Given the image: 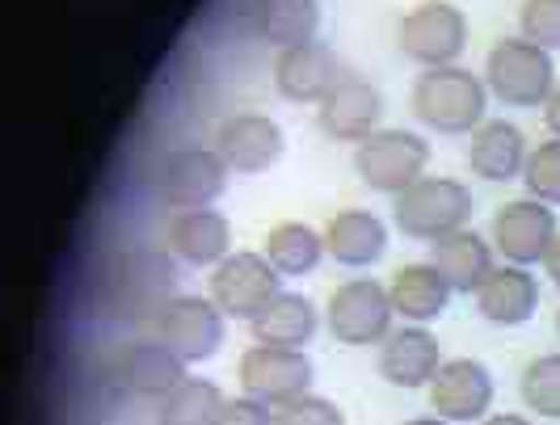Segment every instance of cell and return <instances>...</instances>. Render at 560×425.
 <instances>
[{
  "label": "cell",
  "instance_id": "1",
  "mask_svg": "<svg viewBox=\"0 0 560 425\" xmlns=\"http://www.w3.org/2000/svg\"><path fill=\"white\" fill-rule=\"evenodd\" d=\"M177 286V261L165 249H118L106 261V304L122 320H156Z\"/></svg>",
  "mask_w": 560,
  "mask_h": 425
},
{
  "label": "cell",
  "instance_id": "17",
  "mask_svg": "<svg viewBox=\"0 0 560 425\" xmlns=\"http://www.w3.org/2000/svg\"><path fill=\"white\" fill-rule=\"evenodd\" d=\"M380 118H384V97L363 76H341V85L320 102V114H316L320 131L329 140L346 143H363L366 135H375Z\"/></svg>",
  "mask_w": 560,
  "mask_h": 425
},
{
  "label": "cell",
  "instance_id": "29",
  "mask_svg": "<svg viewBox=\"0 0 560 425\" xmlns=\"http://www.w3.org/2000/svg\"><path fill=\"white\" fill-rule=\"evenodd\" d=\"M523 400L535 417L560 422V354H544L523 370Z\"/></svg>",
  "mask_w": 560,
  "mask_h": 425
},
{
  "label": "cell",
  "instance_id": "27",
  "mask_svg": "<svg viewBox=\"0 0 560 425\" xmlns=\"http://www.w3.org/2000/svg\"><path fill=\"white\" fill-rule=\"evenodd\" d=\"M228 397L220 392V383L211 379H182L168 397H161L156 409V425H220Z\"/></svg>",
  "mask_w": 560,
  "mask_h": 425
},
{
  "label": "cell",
  "instance_id": "9",
  "mask_svg": "<svg viewBox=\"0 0 560 425\" xmlns=\"http://www.w3.org/2000/svg\"><path fill=\"white\" fill-rule=\"evenodd\" d=\"M152 333L186 363H207L224 345V308L202 295H177L156 312Z\"/></svg>",
  "mask_w": 560,
  "mask_h": 425
},
{
  "label": "cell",
  "instance_id": "31",
  "mask_svg": "<svg viewBox=\"0 0 560 425\" xmlns=\"http://www.w3.org/2000/svg\"><path fill=\"white\" fill-rule=\"evenodd\" d=\"M518 26H523V38L535 47L544 51L560 47V0H523Z\"/></svg>",
  "mask_w": 560,
  "mask_h": 425
},
{
  "label": "cell",
  "instance_id": "13",
  "mask_svg": "<svg viewBox=\"0 0 560 425\" xmlns=\"http://www.w3.org/2000/svg\"><path fill=\"white\" fill-rule=\"evenodd\" d=\"M241 383L249 397L279 409L287 400L308 392L312 358L304 350H287V345H253L241 358Z\"/></svg>",
  "mask_w": 560,
  "mask_h": 425
},
{
  "label": "cell",
  "instance_id": "25",
  "mask_svg": "<svg viewBox=\"0 0 560 425\" xmlns=\"http://www.w3.org/2000/svg\"><path fill=\"white\" fill-rule=\"evenodd\" d=\"M430 261L439 265V274L451 283V291H464V295L480 291V283L493 274V249L485 245V236L468 232V227H459V232H451L443 240H434Z\"/></svg>",
  "mask_w": 560,
  "mask_h": 425
},
{
  "label": "cell",
  "instance_id": "19",
  "mask_svg": "<svg viewBox=\"0 0 560 425\" xmlns=\"http://www.w3.org/2000/svg\"><path fill=\"white\" fill-rule=\"evenodd\" d=\"M384 249H388V227L380 215H371L363 206L337 211L325 224V253L334 257L337 265L363 270V265H375L384 257Z\"/></svg>",
  "mask_w": 560,
  "mask_h": 425
},
{
  "label": "cell",
  "instance_id": "34",
  "mask_svg": "<svg viewBox=\"0 0 560 425\" xmlns=\"http://www.w3.org/2000/svg\"><path fill=\"white\" fill-rule=\"evenodd\" d=\"M544 122H548V131L560 140V85L552 88V97L544 102Z\"/></svg>",
  "mask_w": 560,
  "mask_h": 425
},
{
  "label": "cell",
  "instance_id": "37",
  "mask_svg": "<svg viewBox=\"0 0 560 425\" xmlns=\"http://www.w3.org/2000/svg\"><path fill=\"white\" fill-rule=\"evenodd\" d=\"M405 425H451L447 417H439V413H434V417H413V422H405Z\"/></svg>",
  "mask_w": 560,
  "mask_h": 425
},
{
  "label": "cell",
  "instance_id": "8",
  "mask_svg": "<svg viewBox=\"0 0 560 425\" xmlns=\"http://www.w3.org/2000/svg\"><path fill=\"white\" fill-rule=\"evenodd\" d=\"M393 295L388 286L375 283V279H354V283H341L329 295V308H325V324L337 341L346 345H375L384 341L393 329Z\"/></svg>",
  "mask_w": 560,
  "mask_h": 425
},
{
  "label": "cell",
  "instance_id": "32",
  "mask_svg": "<svg viewBox=\"0 0 560 425\" xmlns=\"http://www.w3.org/2000/svg\"><path fill=\"white\" fill-rule=\"evenodd\" d=\"M275 425H346L341 409L325 397H295L275 409Z\"/></svg>",
  "mask_w": 560,
  "mask_h": 425
},
{
  "label": "cell",
  "instance_id": "23",
  "mask_svg": "<svg viewBox=\"0 0 560 425\" xmlns=\"http://www.w3.org/2000/svg\"><path fill=\"white\" fill-rule=\"evenodd\" d=\"M388 295H393L396 316L413 320V324H430L439 320L451 299V283L439 274L434 261H421V265H400L393 279H388Z\"/></svg>",
  "mask_w": 560,
  "mask_h": 425
},
{
  "label": "cell",
  "instance_id": "18",
  "mask_svg": "<svg viewBox=\"0 0 560 425\" xmlns=\"http://www.w3.org/2000/svg\"><path fill=\"white\" fill-rule=\"evenodd\" d=\"M443 345L425 324H405L380 345V375L396 388H421L443 367Z\"/></svg>",
  "mask_w": 560,
  "mask_h": 425
},
{
  "label": "cell",
  "instance_id": "22",
  "mask_svg": "<svg viewBox=\"0 0 560 425\" xmlns=\"http://www.w3.org/2000/svg\"><path fill=\"white\" fill-rule=\"evenodd\" d=\"M535 304H539V283L532 279V270L527 265H510V261L493 265V274L477 291L480 316L493 320V324H505V329L532 320Z\"/></svg>",
  "mask_w": 560,
  "mask_h": 425
},
{
  "label": "cell",
  "instance_id": "7",
  "mask_svg": "<svg viewBox=\"0 0 560 425\" xmlns=\"http://www.w3.org/2000/svg\"><path fill=\"white\" fill-rule=\"evenodd\" d=\"M228 173L232 169L215 147H173L156 169V194L177 211L211 206L228 190Z\"/></svg>",
  "mask_w": 560,
  "mask_h": 425
},
{
  "label": "cell",
  "instance_id": "21",
  "mask_svg": "<svg viewBox=\"0 0 560 425\" xmlns=\"http://www.w3.org/2000/svg\"><path fill=\"white\" fill-rule=\"evenodd\" d=\"M168 249L190 265H220L232 249V224L215 206L177 211L168 224Z\"/></svg>",
  "mask_w": 560,
  "mask_h": 425
},
{
  "label": "cell",
  "instance_id": "35",
  "mask_svg": "<svg viewBox=\"0 0 560 425\" xmlns=\"http://www.w3.org/2000/svg\"><path fill=\"white\" fill-rule=\"evenodd\" d=\"M544 270H548V279L560 286V236H557V245L548 249V257H544Z\"/></svg>",
  "mask_w": 560,
  "mask_h": 425
},
{
  "label": "cell",
  "instance_id": "5",
  "mask_svg": "<svg viewBox=\"0 0 560 425\" xmlns=\"http://www.w3.org/2000/svg\"><path fill=\"white\" fill-rule=\"evenodd\" d=\"M396 47L421 68H447L468 47V17L451 0H421L396 22Z\"/></svg>",
  "mask_w": 560,
  "mask_h": 425
},
{
  "label": "cell",
  "instance_id": "26",
  "mask_svg": "<svg viewBox=\"0 0 560 425\" xmlns=\"http://www.w3.org/2000/svg\"><path fill=\"white\" fill-rule=\"evenodd\" d=\"M249 17L261 43L287 51V47H300V43L316 38L320 4L316 0H253Z\"/></svg>",
  "mask_w": 560,
  "mask_h": 425
},
{
  "label": "cell",
  "instance_id": "30",
  "mask_svg": "<svg viewBox=\"0 0 560 425\" xmlns=\"http://www.w3.org/2000/svg\"><path fill=\"white\" fill-rule=\"evenodd\" d=\"M523 186H527L532 199L548 202V206H560V140L557 135L527 152Z\"/></svg>",
  "mask_w": 560,
  "mask_h": 425
},
{
  "label": "cell",
  "instance_id": "6",
  "mask_svg": "<svg viewBox=\"0 0 560 425\" xmlns=\"http://www.w3.org/2000/svg\"><path fill=\"white\" fill-rule=\"evenodd\" d=\"M425 165H430V143L405 127L375 131L354 147V173L371 190H384L393 199L400 190H409L418 177H425Z\"/></svg>",
  "mask_w": 560,
  "mask_h": 425
},
{
  "label": "cell",
  "instance_id": "15",
  "mask_svg": "<svg viewBox=\"0 0 560 425\" xmlns=\"http://www.w3.org/2000/svg\"><path fill=\"white\" fill-rule=\"evenodd\" d=\"M341 59L334 56V47H325L320 38L300 43V47H287L275 59V85L287 102H325L337 85H341Z\"/></svg>",
  "mask_w": 560,
  "mask_h": 425
},
{
  "label": "cell",
  "instance_id": "33",
  "mask_svg": "<svg viewBox=\"0 0 560 425\" xmlns=\"http://www.w3.org/2000/svg\"><path fill=\"white\" fill-rule=\"evenodd\" d=\"M220 425H275V409L257 397H236L224 404Z\"/></svg>",
  "mask_w": 560,
  "mask_h": 425
},
{
  "label": "cell",
  "instance_id": "3",
  "mask_svg": "<svg viewBox=\"0 0 560 425\" xmlns=\"http://www.w3.org/2000/svg\"><path fill=\"white\" fill-rule=\"evenodd\" d=\"M396 227L413 240H443L468 224L472 215V190L455 177H418L409 190L393 202Z\"/></svg>",
  "mask_w": 560,
  "mask_h": 425
},
{
  "label": "cell",
  "instance_id": "36",
  "mask_svg": "<svg viewBox=\"0 0 560 425\" xmlns=\"http://www.w3.org/2000/svg\"><path fill=\"white\" fill-rule=\"evenodd\" d=\"M480 425H532L527 417H518V413H493V417H485Z\"/></svg>",
  "mask_w": 560,
  "mask_h": 425
},
{
  "label": "cell",
  "instance_id": "28",
  "mask_svg": "<svg viewBox=\"0 0 560 425\" xmlns=\"http://www.w3.org/2000/svg\"><path fill=\"white\" fill-rule=\"evenodd\" d=\"M261 253H266V261H270L279 274L295 279V274H308V270L320 265V257H325V236L312 232L308 224H279V227H270Z\"/></svg>",
  "mask_w": 560,
  "mask_h": 425
},
{
  "label": "cell",
  "instance_id": "16",
  "mask_svg": "<svg viewBox=\"0 0 560 425\" xmlns=\"http://www.w3.org/2000/svg\"><path fill=\"white\" fill-rule=\"evenodd\" d=\"M425 388H430V409L447 422H477L493 404V375L477 358L443 363Z\"/></svg>",
  "mask_w": 560,
  "mask_h": 425
},
{
  "label": "cell",
  "instance_id": "12",
  "mask_svg": "<svg viewBox=\"0 0 560 425\" xmlns=\"http://www.w3.org/2000/svg\"><path fill=\"white\" fill-rule=\"evenodd\" d=\"M279 270L266 261V253H228L211 274V299L224 308V316H253L261 312L279 295Z\"/></svg>",
  "mask_w": 560,
  "mask_h": 425
},
{
  "label": "cell",
  "instance_id": "14",
  "mask_svg": "<svg viewBox=\"0 0 560 425\" xmlns=\"http://www.w3.org/2000/svg\"><path fill=\"white\" fill-rule=\"evenodd\" d=\"M282 147V127L270 114L241 110L228 114L215 131V152L228 161V169L236 173H266L270 165H279Z\"/></svg>",
  "mask_w": 560,
  "mask_h": 425
},
{
  "label": "cell",
  "instance_id": "10",
  "mask_svg": "<svg viewBox=\"0 0 560 425\" xmlns=\"http://www.w3.org/2000/svg\"><path fill=\"white\" fill-rule=\"evenodd\" d=\"M557 215L539 199H514L493 215V249L510 265H539L557 245Z\"/></svg>",
  "mask_w": 560,
  "mask_h": 425
},
{
  "label": "cell",
  "instance_id": "11",
  "mask_svg": "<svg viewBox=\"0 0 560 425\" xmlns=\"http://www.w3.org/2000/svg\"><path fill=\"white\" fill-rule=\"evenodd\" d=\"M110 379L131 397H168L186 375V358L173 354L165 341H127L110 354Z\"/></svg>",
  "mask_w": 560,
  "mask_h": 425
},
{
  "label": "cell",
  "instance_id": "4",
  "mask_svg": "<svg viewBox=\"0 0 560 425\" xmlns=\"http://www.w3.org/2000/svg\"><path fill=\"white\" fill-rule=\"evenodd\" d=\"M485 85L505 106L532 110V106L552 97L557 63L544 47H535L527 38H502L485 59Z\"/></svg>",
  "mask_w": 560,
  "mask_h": 425
},
{
  "label": "cell",
  "instance_id": "2",
  "mask_svg": "<svg viewBox=\"0 0 560 425\" xmlns=\"http://www.w3.org/2000/svg\"><path fill=\"white\" fill-rule=\"evenodd\" d=\"M489 110V85L468 68H425L413 81V114L430 131L443 135H468L485 122Z\"/></svg>",
  "mask_w": 560,
  "mask_h": 425
},
{
  "label": "cell",
  "instance_id": "38",
  "mask_svg": "<svg viewBox=\"0 0 560 425\" xmlns=\"http://www.w3.org/2000/svg\"><path fill=\"white\" fill-rule=\"evenodd\" d=\"M557 333H560V312H557Z\"/></svg>",
  "mask_w": 560,
  "mask_h": 425
},
{
  "label": "cell",
  "instance_id": "24",
  "mask_svg": "<svg viewBox=\"0 0 560 425\" xmlns=\"http://www.w3.org/2000/svg\"><path fill=\"white\" fill-rule=\"evenodd\" d=\"M320 316L312 308L308 295H295V291H279L261 312L249 320L257 345H287V350H300L308 345L316 333Z\"/></svg>",
  "mask_w": 560,
  "mask_h": 425
},
{
  "label": "cell",
  "instance_id": "20",
  "mask_svg": "<svg viewBox=\"0 0 560 425\" xmlns=\"http://www.w3.org/2000/svg\"><path fill=\"white\" fill-rule=\"evenodd\" d=\"M527 140L514 122L505 118H485L477 131H472V143H468V169L485 177V181H510V177H523V165H527Z\"/></svg>",
  "mask_w": 560,
  "mask_h": 425
}]
</instances>
